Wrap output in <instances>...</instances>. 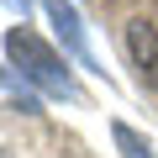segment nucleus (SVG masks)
I'll return each mask as SVG.
<instances>
[{
	"mask_svg": "<svg viewBox=\"0 0 158 158\" xmlns=\"http://www.w3.org/2000/svg\"><path fill=\"white\" fill-rule=\"evenodd\" d=\"M6 53H11V63L32 79L37 90H48V95H58V100H79V85L69 79L63 58H58L32 27H11V32H6Z\"/></svg>",
	"mask_w": 158,
	"mask_h": 158,
	"instance_id": "obj_1",
	"label": "nucleus"
},
{
	"mask_svg": "<svg viewBox=\"0 0 158 158\" xmlns=\"http://www.w3.org/2000/svg\"><path fill=\"white\" fill-rule=\"evenodd\" d=\"M42 11H48V21H53V32L63 37V48L85 63V69H100L95 63V53H90V42H85V27H79V11L69 6V0H42Z\"/></svg>",
	"mask_w": 158,
	"mask_h": 158,
	"instance_id": "obj_2",
	"label": "nucleus"
},
{
	"mask_svg": "<svg viewBox=\"0 0 158 158\" xmlns=\"http://www.w3.org/2000/svg\"><path fill=\"white\" fill-rule=\"evenodd\" d=\"M127 42H132V53H137V63H142V79L158 90V37H153L148 27H132Z\"/></svg>",
	"mask_w": 158,
	"mask_h": 158,
	"instance_id": "obj_3",
	"label": "nucleus"
},
{
	"mask_svg": "<svg viewBox=\"0 0 158 158\" xmlns=\"http://www.w3.org/2000/svg\"><path fill=\"white\" fill-rule=\"evenodd\" d=\"M111 137H116V148H121L127 158H153V148H148V142H142L127 121H116V127H111Z\"/></svg>",
	"mask_w": 158,
	"mask_h": 158,
	"instance_id": "obj_4",
	"label": "nucleus"
},
{
	"mask_svg": "<svg viewBox=\"0 0 158 158\" xmlns=\"http://www.w3.org/2000/svg\"><path fill=\"white\" fill-rule=\"evenodd\" d=\"M6 6H16V11H21V16H27V11H32V0H6Z\"/></svg>",
	"mask_w": 158,
	"mask_h": 158,
	"instance_id": "obj_5",
	"label": "nucleus"
},
{
	"mask_svg": "<svg viewBox=\"0 0 158 158\" xmlns=\"http://www.w3.org/2000/svg\"><path fill=\"white\" fill-rule=\"evenodd\" d=\"M0 158H6V153H0Z\"/></svg>",
	"mask_w": 158,
	"mask_h": 158,
	"instance_id": "obj_6",
	"label": "nucleus"
}]
</instances>
